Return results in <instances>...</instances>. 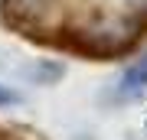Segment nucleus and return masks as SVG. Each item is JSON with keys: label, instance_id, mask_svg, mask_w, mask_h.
Masks as SVG:
<instances>
[{"label": "nucleus", "instance_id": "nucleus-1", "mask_svg": "<svg viewBox=\"0 0 147 140\" xmlns=\"http://www.w3.org/2000/svg\"><path fill=\"white\" fill-rule=\"evenodd\" d=\"M59 0H3V16L10 26L20 29H39L53 20Z\"/></svg>", "mask_w": 147, "mask_h": 140}, {"label": "nucleus", "instance_id": "nucleus-2", "mask_svg": "<svg viewBox=\"0 0 147 140\" xmlns=\"http://www.w3.org/2000/svg\"><path fill=\"white\" fill-rule=\"evenodd\" d=\"M144 91H147V56H141L137 62H131V68L121 75L118 98L121 101H131V98H141Z\"/></svg>", "mask_w": 147, "mask_h": 140}, {"label": "nucleus", "instance_id": "nucleus-3", "mask_svg": "<svg viewBox=\"0 0 147 140\" xmlns=\"http://www.w3.org/2000/svg\"><path fill=\"white\" fill-rule=\"evenodd\" d=\"M23 75H26L30 82H36V85H56L59 78L65 75V65H62V62H49V59H42V62H36L33 68H26Z\"/></svg>", "mask_w": 147, "mask_h": 140}, {"label": "nucleus", "instance_id": "nucleus-4", "mask_svg": "<svg viewBox=\"0 0 147 140\" xmlns=\"http://www.w3.org/2000/svg\"><path fill=\"white\" fill-rule=\"evenodd\" d=\"M13 104H20V94L10 91L7 85H0V108H13Z\"/></svg>", "mask_w": 147, "mask_h": 140}]
</instances>
